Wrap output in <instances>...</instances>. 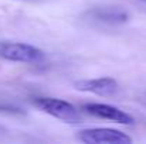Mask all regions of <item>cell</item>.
<instances>
[{
    "mask_svg": "<svg viewBox=\"0 0 146 144\" xmlns=\"http://www.w3.org/2000/svg\"><path fill=\"white\" fill-rule=\"evenodd\" d=\"M33 105L37 109H40L41 112L47 113L50 116H52L54 119H58L64 123L78 124L82 122V116L78 112V109L67 100H62L58 97L41 96V97H34Z\"/></svg>",
    "mask_w": 146,
    "mask_h": 144,
    "instance_id": "obj_1",
    "label": "cell"
},
{
    "mask_svg": "<svg viewBox=\"0 0 146 144\" xmlns=\"http://www.w3.org/2000/svg\"><path fill=\"white\" fill-rule=\"evenodd\" d=\"M44 52L26 43H0V58L11 62L34 64L41 61Z\"/></svg>",
    "mask_w": 146,
    "mask_h": 144,
    "instance_id": "obj_2",
    "label": "cell"
},
{
    "mask_svg": "<svg viewBox=\"0 0 146 144\" xmlns=\"http://www.w3.org/2000/svg\"><path fill=\"white\" fill-rule=\"evenodd\" d=\"M78 140L85 144H129L132 137L126 133L109 129V127H94L78 132Z\"/></svg>",
    "mask_w": 146,
    "mask_h": 144,
    "instance_id": "obj_3",
    "label": "cell"
},
{
    "mask_svg": "<svg viewBox=\"0 0 146 144\" xmlns=\"http://www.w3.org/2000/svg\"><path fill=\"white\" fill-rule=\"evenodd\" d=\"M84 110L91 114V116H95L99 119H105V120H109V122H115V123H119V124H125V126H131L135 123V119L121 110L119 107L116 106H112V105H106V103H87L84 105Z\"/></svg>",
    "mask_w": 146,
    "mask_h": 144,
    "instance_id": "obj_4",
    "label": "cell"
},
{
    "mask_svg": "<svg viewBox=\"0 0 146 144\" xmlns=\"http://www.w3.org/2000/svg\"><path fill=\"white\" fill-rule=\"evenodd\" d=\"M74 89L80 92H88L98 96H113L119 86L118 82L111 76H102V78H94V79H81L74 82Z\"/></svg>",
    "mask_w": 146,
    "mask_h": 144,
    "instance_id": "obj_5",
    "label": "cell"
},
{
    "mask_svg": "<svg viewBox=\"0 0 146 144\" xmlns=\"http://www.w3.org/2000/svg\"><path fill=\"white\" fill-rule=\"evenodd\" d=\"M99 17L104 20V21H116V23H123L128 20V14L123 13V11H111V13H102L99 14Z\"/></svg>",
    "mask_w": 146,
    "mask_h": 144,
    "instance_id": "obj_6",
    "label": "cell"
},
{
    "mask_svg": "<svg viewBox=\"0 0 146 144\" xmlns=\"http://www.w3.org/2000/svg\"><path fill=\"white\" fill-rule=\"evenodd\" d=\"M7 134V130L3 127V126H0V137H3V136H6Z\"/></svg>",
    "mask_w": 146,
    "mask_h": 144,
    "instance_id": "obj_7",
    "label": "cell"
}]
</instances>
